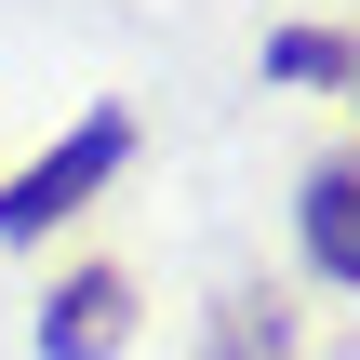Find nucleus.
Listing matches in <instances>:
<instances>
[{
    "label": "nucleus",
    "mask_w": 360,
    "mask_h": 360,
    "mask_svg": "<svg viewBox=\"0 0 360 360\" xmlns=\"http://www.w3.org/2000/svg\"><path fill=\"white\" fill-rule=\"evenodd\" d=\"M120 174H134V120H120V107H80V120L0 187V240H53V227H67L94 187H120Z\"/></svg>",
    "instance_id": "1"
},
{
    "label": "nucleus",
    "mask_w": 360,
    "mask_h": 360,
    "mask_svg": "<svg viewBox=\"0 0 360 360\" xmlns=\"http://www.w3.org/2000/svg\"><path fill=\"white\" fill-rule=\"evenodd\" d=\"M134 347V281L120 267H67L40 294V360H120Z\"/></svg>",
    "instance_id": "2"
},
{
    "label": "nucleus",
    "mask_w": 360,
    "mask_h": 360,
    "mask_svg": "<svg viewBox=\"0 0 360 360\" xmlns=\"http://www.w3.org/2000/svg\"><path fill=\"white\" fill-rule=\"evenodd\" d=\"M294 240H307V267H321L334 294H360V147L307 160V187H294Z\"/></svg>",
    "instance_id": "3"
},
{
    "label": "nucleus",
    "mask_w": 360,
    "mask_h": 360,
    "mask_svg": "<svg viewBox=\"0 0 360 360\" xmlns=\"http://www.w3.org/2000/svg\"><path fill=\"white\" fill-rule=\"evenodd\" d=\"M347 67H360L347 27H281V40H267V80H347Z\"/></svg>",
    "instance_id": "4"
},
{
    "label": "nucleus",
    "mask_w": 360,
    "mask_h": 360,
    "mask_svg": "<svg viewBox=\"0 0 360 360\" xmlns=\"http://www.w3.org/2000/svg\"><path fill=\"white\" fill-rule=\"evenodd\" d=\"M347 94H360V67H347Z\"/></svg>",
    "instance_id": "5"
}]
</instances>
